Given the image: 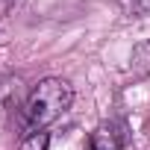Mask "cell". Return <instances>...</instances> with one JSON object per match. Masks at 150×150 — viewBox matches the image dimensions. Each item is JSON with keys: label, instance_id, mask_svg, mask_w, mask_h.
I'll list each match as a JSON object with an SVG mask.
<instances>
[{"label": "cell", "instance_id": "cell-2", "mask_svg": "<svg viewBox=\"0 0 150 150\" xmlns=\"http://www.w3.org/2000/svg\"><path fill=\"white\" fill-rule=\"evenodd\" d=\"M127 144V127L121 121H103L88 135V150H124Z\"/></svg>", "mask_w": 150, "mask_h": 150}, {"label": "cell", "instance_id": "cell-4", "mask_svg": "<svg viewBox=\"0 0 150 150\" xmlns=\"http://www.w3.org/2000/svg\"><path fill=\"white\" fill-rule=\"evenodd\" d=\"M121 6L129 15H141V12H150V0H121Z\"/></svg>", "mask_w": 150, "mask_h": 150}, {"label": "cell", "instance_id": "cell-1", "mask_svg": "<svg viewBox=\"0 0 150 150\" xmlns=\"http://www.w3.org/2000/svg\"><path fill=\"white\" fill-rule=\"evenodd\" d=\"M71 103H74V88H71V83H65V80H59V77L41 80V83L30 91V97H27V103H24V121H21L24 135H27V132H35V129H44V127H50L53 121H59V118L71 109Z\"/></svg>", "mask_w": 150, "mask_h": 150}, {"label": "cell", "instance_id": "cell-3", "mask_svg": "<svg viewBox=\"0 0 150 150\" xmlns=\"http://www.w3.org/2000/svg\"><path fill=\"white\" fill-rule=\"evenodd\" d=\"M50 147V135L44 129H35V132H27L18 144V150H47Z\"/></svg>", "mask_w": 150, "mask_h": 150}]
</instances>
